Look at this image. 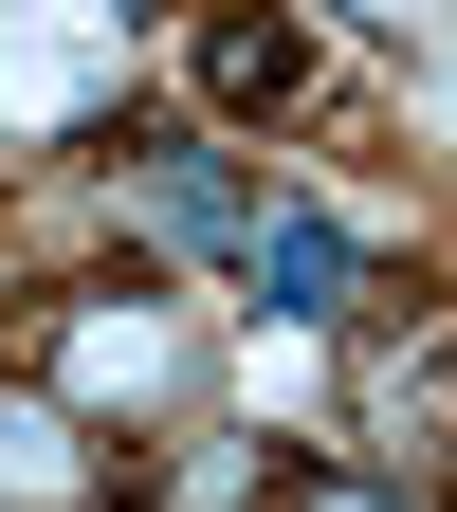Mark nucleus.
Masks as SVG:
<instances>
[{
    "label": "nucleus",
    "mask_w": 457,
    "mask_h": 512,
    "mask_svg": "<svg viewBox=\"0 0 457 512\" xmlns=\"http://www.w3.org/2000/svg\"><path fill=\"white\" fill-rule=\"evenodd\" d=\"M238 238H256V275H275L293 311H348V238L330 220H238Z\"/></svg>",
    "instance_id": "nucleus-1"
},
{
    "label": "nucleus",
    "mask_w": 457,
    "mask_h": 512,
    "mask_svg": "<svg viewBox=\"0 0 457 512\" xmlns=\"http://www.w3.org/2000/svg\"><path fill=\"white\" fill-rule=\"evenodd\" d=\"M147 220H165V238H238L256 202H238V165H202V147H183V165H147Z\"/></svg>",
    "instance_id": "nucleus-2"
},
{
    "label": "nucleus",
    "mask_w": 457,
    "mask_h": 512,
    "mask_svg": "<svg viewBox=\"0 0 457 512\" xmlns=\"http://www.w3.org/2000/svg\"><path fill=\"white\" fill-rule=\"evenodd\" d=\"M202 74H220L238 110H275V92H293V37H275V19H220V55H202Z\"/></svg>",
    "instance_id": "nucleus-3"
},
{
    "label": "nucleus",
    "mask_w": 457,
    "mask_h": 512,
    "mask_svg": "<svg viewBox=\"0 0 457 512\" xmlns=\"http://www.w3.org/2000/svg\"><path fill=\"white\" fill-rule=\"evenodd\" d=\"M293 512H384V494H293Z\"/></svg>",
    "instance_id": "nucleus-4"
}]
</instances>
